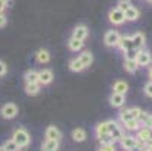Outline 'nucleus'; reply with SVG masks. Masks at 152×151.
<instances>
[{"instance_id":"obj_1","label":"nucleus","mask_w":152,"mask_h":151,"mask_svg":"<svg viewBox=\"0 0 152 151\" xmlns=\"http://www.w3.org/2000/svg\"><path fill=\"white\" fill-rule=\"evenodd\" d=\"M14 142L20 147V148H23V147H27L29 142H30V135L24 130V128H17V130L14 132V136H12Z\"/></svg>"},{"instance_id":"obj_2","label":"nucleus","mask_w":152,"mask_h":151,"mask_svg":"<svg viewBox=\"0 0 152 151\" xmlns=\"http://www.w3.org/2000/svg\"><path fill=\"white\" fill-rule=\"evenodd\" d=\"M0 112H2V116L5 119H12V118H15L18 115V107L14 103H6L2 107V110H0Z\"/></svg>"},{"instance_id":"obj_3","label":"nucleus","mask_w":152,"mask_h":151,"mask_svg":"<svg viewBox=\"0 0 152 151\" xmlns=\"http://www.w3.org/2000/svg\"><path fill=\"white\" fill-rule=\"evenodd\" d=\"M108 21H110V23H113V24H116V26L122 24L124 21H125L124 12H122V11H119L118 8L110 9V12H108Z\"/></svg>"},{"instance_id":"obj_4","label":"nucleus","mask_w":152,"mask_h":151,"mask_svg":"<svg viewBox=\"0 0 152 151\" xmlns=\"http://www.w3.org/2000/svg\"><path fill=\"white\" fill-rule=\"evenodd\" d=\"M119 142H121L122 148L126 150V151H131V150H136V148H137V138H134V136L124 135Z\"/></svg>"},{"instance_id":"obj_5","label":"nucleus","mask_w":152,"mask_h":151,"mask_svg":"<svg viewBox=\"0 0 152 151\" xmlns=\"http://www.w3.org/2000/svg\"><path fill=\"white\" fill-rule=\"evenodd\" d=\"M119 38H121V35L118 33V30H108L104 36V42L107 47H116L119 42Z\"/></svg>"},{"instance_id":"obj_6","label":"nucleus","mask_w":152,"mask_h":151,"mask_svg":"<svg viewBox=\"0 0 152 151\" xmlns=\"http://www.w3.org/2000/svg\"><path fill=\"white\" fill-rule=\"evenodd\" d=\"M136 60L139 63V67H146L151 63V53L149 52H143V50H139L137 56H136Z\"/></svg>"},{"instance_id":"obj_7","label":"nucleus","mask_w":152,"mask_h":151,"mask_svg":"<svg viewBox=\"0 0 152 151\" xmlns=\"http://www.w3.org/2000/svg\"><path fill=\"white\" fill-rule=\"evenodd\" d=\"M88 35H89V30H88V27H86V26H83V24H78V26L74 29L72 38H77V39H80V41H84L86 38H88Z\"/></svg>"},{"instance_id":"obj_8","label":"nucleus","mask_w":152,"mask_h":151,"mask_svg":"<svg viewBox=\"0 0 152 151\" xmlns=\"http://www.w3.org/2000/svg\"><path fill=\"white\" fill-rule=\"evenodd\" d=\"M38 76H39V83L41 85H50L54 79V76L50 70H42V71L38 73Z\"/></svg>"},{"instance_id":"obj_9","label":"nucleus","mask_w":152,"mask_h":151,"mask_svg":"<svg viewBox=\"0 0 152 151\" xmlns=\"http://www.w3.org/2000/svg\"><path fill=\"white\" fill-rule=\"evenodd\" d=\"M116 47L122 49L124 52H126V50H131V49H134L131 36H121V38H119V42H118V46H116Z\"/></svg>"},{"instance_id":"obj_10","label":"nucleus","mask_w":152,"mask_h":151,"mask_svg":"<svg viewBox=\"0 0 152 151\" xmlns=\"http://www.w3.org/2000/svg\"><path fill=\"white\" fill-rule=\"evenodd\" d=\"M131 39H133L134 49H137V50H142V47L145 46V42H146V36H145V33H142V32H137L136 35H133Z\"/></svg>"},{"instance_id":"obj_11","label":"nucleus","mask_w":152,"mask_h":151,"mask_svg":"<svg viewBox=\"0 0 152 151\" xmlns=\"http://www.w3.org/2000/svg\"><path fill=\"white\" fill-rule=\"evenodd\" d=\"M139 15H140V12H139V9L136 8V6H129L125 12H124V17H125V21H136L137 18H139Z\"/></svg>"},{"instance_id":"obj_12","label":"nucleus","mask_w":152,"mask_h":151,"mask_svg":"<svg viewBox=\"0 0 152 151\" xmlns=\"http://www.w3.org/2000/svg\"><path fill=\"white\" fill-rule=\"evenodd\" d=\"M125 103V94H119V92H113L110 95V104L113 107H122Z\"/></svg>"},{"instance_id":"obj_13","label":"nucleus","mask_w":152,"mask_h":151,"mask_svg":"<svg viewBox=\"0 0 152 151\" xmlns=\"http://www.w3.org/2000/svg\"><path fill=\"white\" fill-rule=\"evenodd\" d=\"M45 138L47 139H56V141H59L62 138V133H60V130H59L57 127L50 125V127H47V130H45Z\"/></svg>"},{"instance_id":"obj_14","label":"nucleus","mask_w":152,"mask_h":151,"mask_svg":"<svg viewBox=\"0 0 152 151\" xmlns=\"http://www.w3.org/2000/svg\"><path fill=\"white\" fill-rule=\"evenodd\" d=\"M78 59L81 60V63H83L84 68H86V67H91V65H92V62H94V55H92L91 52H83V53L80 55Z\"/></svg>"},{"instance_id":"obj_15","label":"nucleus","mask_w":152,"mask_h":151,"mask_svg":"<svg viewBox=\"0 0 152 151\" xmlns=\"http://www.w3.org/2000/svg\"><path fill=\"white\" fill-rule=\"evenodd\" d=\"M124 68L128 71V73H136L137 68H139V63L136 59H125L124 62Z\"/></svg>"},{"instance_id":"obj_16","label":"nucleus","mask_w":152,"mask_h":151,"mask_svg":"<svg viewBox=\"0 0 152 151\" xmlns=\"http://www.w3.org/2000/svg\"><path fill=\"white\" fill-rule=\"evenodd\" d=\"M95 133H96V138L99 136H104V135H110V128H108V124L107 121L105 122H99L95 128Z\"/></svg>"},{"instance_id":"obj_17","label":"nucleus","mask_w":152,"mask_h":151,"mask_svg":"<svg viewBox=\"0 0 152 151\" xmlns=\"http://www.w3.org/2000/svg\"><path fill=\"white\" fill-rule=\"evenodd\" d=\"M59 148V141L56 139H47L42 145V151H57Z\"/></svg>"},{"instance_id":"obj_18","label":"nucleus","mask_w":152,"mask_h":151,"mask_svg":"<svg viewBox=\"0 0 152 151\" xmlns=\"http://www.w3.org/2000/svg\"><path fill=\"white\" fill-rule=\"evenodd\" d=\"M152 136V130L151 128H148V127H142V128H139L137 130V139L139 141H148L149 138Z\"/></svg>"},{"instance_id":"obj_19","label":"nucleus","mask_w":152,"mask_h":151,"mask_svg":"<svg viewBox=\"0 0 152 151\" xmlns=\"http://www.w3.org/2000/svg\"><path fill=\"white\" fill-rule=\"evenodd\" d=\"M139 122L143 125V127H148L152 130V115L146 113V112H142V115L139 116Z\"/></svg>"},{"instance_id":"obj_20","label":"nucleus","mask_w":152,"mask_h":151,"mask_svg":"<svg viewBox=\"0 0 152 151\" xmlns=\"http://www.w3.org/2000/svg\"><path fill=\"white\" fill-rule=\"evenodd\" d=\"M126 91H128V85H126V82H124V80H118V82H115V85H113V92L126 94Z\"/></svg>"},{"instance_id":"obj_21","label":"nucleus","mask_w":152,"mask_h":151,"mask_svg":"<svg viewBox=\"0 0 152 151\" xmlns=\"http://www.w3.org/2000/svg\"><path fill=\"white\" fill-rule=\"evenodd\" d=\"M36 60H38L39 63H47V62L50 60V53H48V50H44V49L38 50V53H36Z\"/></svg>"},{"instance_id":"obj_22","label":"nucleus","mask_w":152,"mask_h":151,"mask_svg":"<svg viewBox=\"0 0 152 151\" xmlns=\"http://www.w3.org/2000/svg\"><path fill=\"white\" fill-rule=\"evenodd\" d=\"M41 89V83L36 82V83H26V94L29 95H36Z\"/></svg>"},{"instance_id":"obj_23","label":"nucleus","mask_w":152,"mask_h":151,"mask_svg":"<svg viewBox=\"0 0 152 151\" xmlns=\"http://www.w3.org/2000/svg\"><path fill=\"white\" fill-rule=\"evenodd\" d=\"M69 70L74 71V73H80V71L84 70V65L81 63V60L77 57V59H72V60L69 62Z\"/></svg>"},{"instance_id":"obj_24","label":"nucleus","mask_w":152,"mask_h":151,"mask_svg":"<svg viewBox=\"0 0 152 151\" xmlns=\"http://www.w3.org/2000/svg\"><path fill=\"white\" fill-rule=\"evenodd\" d=\"M139 125H140V122H139V119H136V118H131V119H128V121L124 122V127L126 128V130H131V132L139 130Z\"/></svg>"},{"instance_id":"obj_25","label":"nucleus","mask_w":152,"mask_h":151,"mask_svg":"<svg viewBox=\"0 0 152 151\" xmlns=\"http://www.w3.org/2000/svg\"><path fill=\"white\" fill-rule=\"evenodd\" d=\"M68 47H69L72 52H78V50L83 49V41H80V39H77V38H71V39L68 41Z\"/></svg>"},{"instance_id":"obj_26","label":"nucleus","mask_w":152,"mask_h":151,"mask_svg":"<svg viewBox=\"0 0 152 151\" xmlns=\"http://www.w3.org/2000/svg\"><path fill=\"white\" fill-rule=\"evenodd\" d=\"M24 80H26V83H36V82H39V76H38L36 71L29 70V71L24 74Z\"/></svg>"},{"instance_id":"obj_27","label":"nucleus","mask_w":152,"mask_h":151,"mask_svg":"<svg viewBox=\"0 0 152 151\" xmlns=\"http://www.w3.org/2000/svg\"><path fill=\"white\" fill-rule=\"evenodd\" d=\"M72 139L75 142H83L86 139V132L83 130V128H75V130L72 132Z\"/></svg>"},{"instance_id":"obj_28","label":"nucleus","mask_w":152,"mask_h":151,"mask_svg":"<svg viewBox=\"0 0 152 151\" xmlns=\"http://www.w3.org/2000/svg\"><path fill=\"white\" fill-rule=\"evenodd\" d=\"M112 138H113V141L116 142V141H121L122 139V136H124V130H122V128L118 125V127H115L113 128V130H112Z\"/></svg>"},{"instance_id":"obj_29","label":"nucleus","mask_w":152,"mask_h":151,"mask_svg":"<svg viewBox=\"0 0 152 151\" xmlns=\"http://www.w3.org/2000/svg\"><path fill=\"white\" fill-rule=\"evenodd\" d=\"M129 6H131V0H119L118 5H116V8L119 11H122V12H125Z\"/></svg>"},{"instance_id":"obj_30","label":"nucleus","mask_w":152,"mask_h":151,"mask_svg":"<svg viewBox=\"0 0 152 151\" xmlns=\"http://www.w3.org/2000/svg\"><path fill=\"white\" fill-rule=\"evenodd\" d=\"M3 148L6 150V151H20V147L14 142V139H11V141H8L5 145H3Z\"/></svg>"},{"instance_id":"obj_31","label":"nucleus","mask_w":152,"mask_h":151,"mask_svg":"<svg viewBox=\"0 0 152 151\" xmlns=\"http://www.w3.org/2000/svg\"><path fill=\"white\" fill-rule=\"evenodd\" d=\"M139 50L137 49H131V50H126L125 52V59H136Z\"/></svg>"},{"instance_id":"obj_32","label":"nucleus","mask_w":152,"mask_h":151,"mask_svg":"<svg viewBox=\"0 0 152 151\" xmlns=\"http://www.w3.org/2000/svg\"><path fill=\"white\" fill-rule=\"evenodd\" d=\"M98 139H99V142H101V144H115V141H113L112 135H104V136H99Z\"/></svg>"},{"instance_id":"obj_33","label":"nucleus","mask_w":152,"mask_h":151,"mask_svg":"<svg viewBox=\"0 0 152 151\" xmlns=\"http://www.w3.org/2000/svg\"><path fill=\"white\" fill-rule=\"evenodd\" d=\"M119 118H121L122 122H125V121H128V119H131L133 116H131V113H129V110L126 109V110H122V112L119 113Z\"/></svg>"},{"instance_id":"obj_34","label":"nucleus","mask_w":152,"mask_h":151,"mask_svg":"<svg viewBox=\"0 0 152 151\" xmlns=\"http://www.w3.org/2000/svg\"><path fill=\"white\" fill-rule=\"evenodd\" d=\"M129 110V113H131V116L133 118H136V119H139V116L142 115V109H139V107H131V109H128Z\"/></svg>"},{"instance_id":"obj_35","label":"nucleus","mask_w":152,"mask_h":151,"mask_svg":"<svg viewBox=\"0 0 152 151\" xmlns=\"http://www.w3.org/2000/svg\"><path fill=\"white\" fill-rule=\"evenodd\" d=\"M143 91H145L146 97H151V98H152V80H149V82H148V83L145 85Z\"/></svg>"},{"instance_id":"obj_36","label":"nucleus","mask_w":152,"mask_h":151,"mask_svg":"<svg viewBox=\"0 0 152 151\" xmlns=\"http://www.w3.org/2000/svg\"><path fill=\"white\" fill-rule=\"evenodd\" d=\"M98 151H116L115 144H101V148Z\"/></svg>"},{"instance_id":"obj_37","label":"nucleus","mask_w":152,"mask_h":151,"mask_svg":"<svg viewBox=\"0 0 152 151\" xmlns=\"http://www.w3.org/2000/svg\"><path fill=\"white\" fill-rule=\"evenodd\" d=\"M6 24H8V18H6V15H5L3 12H0V29L5 27Z\"/></svg>"},{"instance_id":"obj_38","label":"nucleus","mask_w":152,"mask_h":151,"mask_svg":"<svg viewBox=\"0 0 152 151\" xmlns=\"http://www.w3.org/2000/svg\"><path fill=\"white\" fill-rule=\"evenodd\" d=\"M6 70H8V68H6V63L0 60V76H3V74L6 73Z\"/></svg>"},{"instance_id":"obj_39","label":"nucleus","mask_w":152,"mask_h":151,"mask_svg":"<svg viewBox=\"0 0 152 151\" xmlns=\"http://www.w3.org/2000/svg\"><path fill=\"white\" fill-rule=\"evenodd\" d=\"M8 8V3H6V0H0V12H3L5 9Z\"/></svg>"},{"instance_id":"obj_40","label":"nucleus","mask_w":152,"mask_h":151,"mask_svg":"<svg viewBox=\"0 0 152 151\" xmlns=\"http://www.w3.org/2000/svg\"><path fill=\"white\" fill-rule=\"evenodd\" d=\"M145 147H146V148H152V136H151L148 141H145Z\"/></svg>"},{"instance_id":"obj_41","label":"nucleus","mask_w":152,"mask_h":151,"mask_svg":"<svg viewBox=\"0 0 152 151\" xmlns=\"http://www.w3.org/2000/svg\"><path fill=\"white\" fill-rule=\"evenodd\" d=\"M149 79H151V80H152V67H151V68H149Z\"/></svg>"},{"instance_id":"obj_42","label":"nucleus","mask_w":152,"mask_h":151,"mask_svg":"<svg viewBox=\"0 0 152 151\" xmlns=\"http://www.w3.org/2000/svg\"><path fill=\"white\" fill-rule=\"evenodd\" d=\"M6 3H8V5H11V3H12V0H6Z\"/></svg>"},{"instance_id":"obj_43","label":"nucleus","mask_w":152,"mask_h":151,"mask_svg":"<svg viewBox=\"0 0 152 151\" xmlns=\"http://www.w3.org/2000/svg\"><path fill=\"white\" fill-rule=\"evenodd\" d=\"M0 151H6V150H5L3 147H0Z\"/></svg>"},{"instance_id":"obj_44","label":"nucleus","mask_w":152,"mask_h":151,"mask_svg":"<svg viewBox=\"0 0 152 151\" xmlns=\"http://www.w3.org/2000/svg\"><path fill=\"white\" fill-rule=\"evenodd\" d=\"M148 2H149V3H152V0H148Z\"/></svg>"},{"instance_id":"obj_45","label":"nucleus","mask_w":152,"mask_h":151,"mask_svg":"<svg viewBox=\"0 0 152 151\" xmlns=\"http://www.w3.org/2000/svg\"><path fill=\"white\" fill-rule=\"evenodd\" d=\"M149 151H152V148H149Z\"/></svg>"}]
</instances>
